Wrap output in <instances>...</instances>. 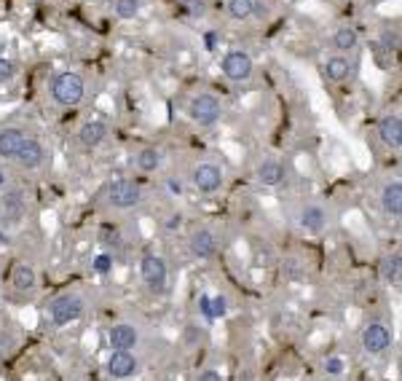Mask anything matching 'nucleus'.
Instances as JSON below:
<instances>
[{"mask_svg":"<svg viewBox=\"0 0 402 381\" xmlns=\"http://www.w3.org/2000/svg\"><path fill=\"white\" fill-rule=\"evenodd\" d=\"M86 311V301L81 293H62L51 301L49 317L54 328H65L70 322H78Z\"/></svg>","mask_w":402,"mask_h":381,"instance_id":"1","label":"nucleus"},{"mask_svg":"<svg viewBox=\"0 0 402 381\" xmlns=\"http://www.w3.org/2000/svg\"><path fill=\"white\" fill-rule=\"evenodd\" d=\"M330 221H333V212H330V207L325 201H306L298 209V226L311 236L325 234Z\"/></svg>","mask_w":402,"mask_h":381,"instance_id":"2","label":"nucleus"},{"mask_svg":"<svg viewBox=\"0 0 402 381\" xmlns=\"http://www.w3.org/2000/svg\"><path fill=\"white\" fill-rule=\"evenodd\" d=\"M84 78L78 73H60L57 78H54V84H51V97L57 99L60 105H65V108H75L81 99H84Z\"/></svg>","mask_w":402,"mask_h":381,"instance_id":"3","label":"nucleus"},{"mask_svg":"<svg viewBox=\"0 0 402 381\" xmlns=\"http://www.w3.org/2000/svg\"><path fill=\"white\" fill-rule=\"evenodd\" d=\"M188 113H191V118H194L199 126H212V123H218L220 116H223V102H220V97H215L212 92H201V94H196V97L191 99Z\"/></svg>","mask_w":402,"mask_h":381,"instance_id":"4","label":"nucleus"},{"mask_svg":"<svg viewBox=\"0 0 402 381\" xmlns=\"http://www.w3.org/2000/svg\"><path fill=\"white\" fill-rule=\"evenodd\" d=\"M191 180H194V185L201 194H215V191H220L223 180H225V170L218 161H199L194 167V172H191Z\"/></svg>","mask_w":402,"mask_h":381,"instance_id":"5","label":"nucleus"},{"mask_svg":"<svg viewBox=\"0 0 402 381\" xmlns=\"http://www.w3.org/2000/svg\"><path fill=\"white\" fill-rule=\"evenodd\" d=\"M140 274H143V282L147 285V290L153 295H159L167 290V260L161 255H143V263H140Z\"/></svg>","mask_w":402,"mask_h":381,"instance_id":"6","label":"nucleus"},{"mask_svg":"<svg viewBox=\"0 0 402 381\" xmlns=\"http://www.w3.org/2000/svg\"><path fill=\"white\" fill-rule=\"evenodd\" d=\"M143 188L134 180H116L108 188V204L113 209H132L143 201Z\"/></svg>","mask_w":402,"mask_h":381,"instance_id":"7","label":"nucleus"},{"mask_svg":"<svg viewBox=\"0 0 402 381\" xmlns=\"http://www.w3.org/2000/svg\"><path fill=\"white\" fill-rule=\"evenodd\" d=\"M140 341H143L140 328L132 325V322H118L108 331V344L113 352H132V349L140 346Z\"/></svg>","mask_w":402,"mask_h":381,"instance_id":"8","label":"nucleus"},{"mask_svg":"<svg viewBox=\"0 0 402 381\" xmlns=\"http://www.w3.org/2000/svg\"><path fill=\"white\" fill-rule=\"evenodd\" d=\"M359 341H362V349H365L367 355H384L391 346L389 325H384V322H370V325H365Z\"/></svg>","mask_w":402,"mask_h":381,"instance_id":"9","label":"nucleus"},{"mask_svg":"<svg viewBox=\"0 0 402 381\" xmlns=\"http://www.w3.org/2000/svg\"><path fill=\"white\" fill-rule=\"evenodd\" d=\"M223 73L236 84H242L252 75V57L247 51H228L223 57Z\"/></svg>","mask_w":402,"mask_h":381,"instance_id":"10","label":"nucleus"},{"mask_svg":"<svg viewBox=\"0 0 402 381\" xmlns=\"http://www.w3.org/2000/svg\"><path fill=\"white\" fill-rule=\"evenodd\" d=\"M108 373L113 379H132L134 373H140V357L134 352H110Z\"/></svg>","mask_w":402,"mask_h":381,"instance_id":"11","label":"nucleus"},{"mask_svg":"<svg viewBox=\"0 0 402 381\" xmlns=\"http://www.w3.org/2000/svg\"><path fill=\"white\" fill-rule=\"evenodd\" d=\"M188 250H191V255L199 260H207L215 255V250H218V239L215 234L209 231V228H196L191 239H188Z\"/></svg>","mask_w":402,"mask_h":381,"instance_id":"12","label":"nucleus"},{"mask_svg":"<svg viewBox=\"0 0 402 381\" xmlns=\"http://www.w3.org/2000/svg\"><path fill=\"white\" fill-rule=\"evenodd\" d=\"M381 209H384V215H389V218H400L402 215V183L400 177H394V180H386L384 188H381Z\"/></svg>","mask_w":402,"mask_h":381,"instance_id":"13","label":"nucleus"},{"mask_svg":"<svg viewBox=\"0 0 402 381\" xmlns=\"http://www.w3.org/2000/svg\"><path fill=\"white\" fill-rule=\"evenodd\" d=\"M378 137L386 148H400L402 145V118L400 113H386L378 121Z\"/></svg>","mask_w":402,"mask_h":381,"instance_id":"14","label":"nucleus"},{"mask_svg":"<svg viewBox=\"0 0 402 381\" xmlns=\"http://www.w3.org/2000/svg\"><path fill=\"white\" fill-rule=\"evenodd\" d=\"M284 175H287V170H284V164H281L279 159L266 156V159L257 161L255 177H257V183L260 185H279L281 180H284Z\"/></svg>","mask_w":402,"mask_h":381,"instance_id":"15","label":"nucleus"},{"mask_svg":"<svg viewBox=\"0 0 402 381\" xmlns=\"http://www.w3.org/2000/svg\"><path fill=\"white\" fill-rule=\"evenodd\" d=\"M13 159L19 161L25 170H38L43 161H46V148H43V143H38V140H27L22 143V148L16 150V156Z\"/></svg>","mask_w":402,"mask_h":381,"instance_id":"16","label":"nucleus"},{"mask_svg":"<svg viewBox=\"0 0 402 381\" xmlns=\"http://www.w3.org/2000/svg\"><path fill=\"white\" fill-rule=\"evenodd\" d=\"M11 285L16 293H33L38 285V274L30 263H19L11 274Z\"/></svg>","mask_w":402,"mask_h":381,"instance_id":"17","label":"nucleus"},{"mask_svg":"<svg viewBox=\"0 0 402 381\" xmlns=\"http://www.w3.org/2000/svg\"><path fill=\"white\" fill-rule=\"evenodd\" d=\"M108 137V126L105 121H86L81 129H78V143L84 148H97L102 140Z\"/></svg>","mask_w":402,"mask_h":381,"instance_id":"18","label":"nucleus"},{"mask_svg":"<svg viewBox=\"0 0 402 381\" xmlns=\"http://www.w3.org/2000/svg\"><path fill=\"white\" fill-rule=\"evenodd\" d=\"M352 73V60H349V54H335V57H328L325 60V75H328L330 81H346Z\"/></svg>","mask_w":402,"mask_h":381,"instance_id":"19","label":"nucleus"},{"mask_svg":"<svg viewBox=\"0 0 402 381\" xmlns=\"http://www.w3.org/2000/svg\"><path fill=\"white\" fill-rule=\"evenodd\" d=\"M22 143H25V135L19 129H3L0 132V156L3 159H13L16 150L22 148Z\"/></svg>","mask_w":402,"mask_h":381,"instance_id":"20","label":"nucleus"},{"mask_svg":"<svg viewBox=\"0 0 402 381\" xmlns=\"http://www.w3.org/2000/svg\"><path fill=\"white\" fill-rule=\"evenodd\" d=\"M381 280L389 285H397L400 282V274H402V260H400V253H389V255H384L381 258Z\"/></svg>","mask_w":402,"mask_h":381,"instance_id":"21","label":"nucleus"},{"mask_svg":"<svg viewBox=\"0 0 402 381\" xmlns=\"http://www.w3.org/2000/svg\"><path fill=\"white\" fill-rule=\"evenodd\" d=\"M333 46L338 54H349L359 46V35H357V30L354 27H341V30H335V35H333Z\"/></svg>","mask_w":402,"mask_h":381,"instance_id":"22","label":"nucleus"},{"mask_svg":"<svg viewBox=\"0 0 402 381\" xmlns=\"http://www.w3.org/2000/svg\"><path fill=\"white\" fill-rule=\"evenodd\" d=\"M0 209H3V218H6V223H19V221H22V215H25V201H22V197H19V194H6V197H3V204H0Z\"/></svg>","mask_w":402,"mask_h":381,"instance_id":"23","label":"nucleus"},{"mask_svg":"<svg viewBox=\"0 0 402 381\" xmlns=\"http://www.w3.org/2000/svg\"><path fill=\"white\" fill-rule=\"evenodd\" d=\"M134 161H137V170H143V172H156L161 164V150L153 145L140 148V153L134 156Z\"/></svg>","mask_w":402,"mask_h":381,"instance_id":"24","label":"nucleus"},{"mask_svg":"<svg viewBox=\"0 0 402 381\" xmlns=\"http://www.w3.org/2000/svg\"><path fill=\"white\" fill-rule=\"evenodd\" d=\"M228 13L236 22H244V19H250L255 13V0H231L228 3Z\"/></svg>","mask_w":402,"mask_h":381,"instance_id":"25","label":"nucleus"},{"mask_svg":"<svg viewBox=\"0 0 402 381\" xmlns=\"http://www.w3.org/2000/svg\"><path fill=\"white\" fill-rule=\"evenodd\" d=\"M113 11H116L118 19H134L137 11H140V0H116Z\"/></svg>","mask_w":402,"mask_h":381,"instance_id":"26","label":"nucleus"},{"mask_svg":"<svg viewBox=\"0 0 402 381\" xmlns=\"http://www.w3.org/2000/svg\"><path fill=\"white\" fill-rule=\"evenodd\" d=\"M381 46L386 51H397L400 49V33L397 30H384L381 33Z\"/></svg>","mask_w":402,"mask_h":381,"instance_id":"27","label":"nucleus"},{"mask_svg":"<svg viewBox=\"0 0 402 381\" xmlns=\"http://www.w3.org/2000/svg\"><path fill=\"white\" fill-rule=\"evenodd\" d=\"M13 73H16L13 62L6 60V57H0V84H3V81H9V78H13Z\"/></svg>","mask_w":402,"mask_h":381,"instance_id":"28","label":"nucleus"},{"mask_svg":"<svg viewBox=\"0 0 402 381\" xmlns=\"http://www.w3.org/2000/svg\"><path fill=\"white\" fill-rule=\"evenodd\" d=\"M325 370H328V373H333V376H341V373H343V360H341V357H330V360H325Z\"/></svg>","mask_w":402,"mask_h":381,"instance_id":"29","label":"nucleus"},{"mask_svg":"<svg viewBox=\"0 0 402 381\" xmlns=\"http://www.w3.org/2000/svg\"><path fill=\"white\" fill-rule=\"evenodd\" d=\"M167 188H169V194H172V197H180V194H183V191H185L183 180H177V177H169V180H167Z\"/></svg>","mask_w":402,"mask_h":381,"instance_id":"30","label":"nucleus"},{"mask_svg":"<svg viewBox=\"0 0 402 381\" xmlns=\"http://www.w3.org/2000/svg\"><path fill=\"white\" fill-rule=\"evenodd\" d=\"M196 381H223V376H220L218 370L207 368V370H201V373H199V379Z\"/></svg>","mask_w":402,"mask_h":381,"instance_id":"31","label":"nucleus"},{"mask_svg":"<svg viewBox=\"0 0 402 381\" xmlns=\"http://www.w3.org/2000/svg\"><path fill=\"white\" fill-rule=\"evenodd\" d=\"M188 6H191V11H204V0H191V3H188Z\"/></svg>","mask_w":402,"mask_h":381,"instance_id":"32","label":"nucleus"},{"mask_svg":"<svg viewBox=\"0 0 402 381\" xmlns=\"http://www.w3.org/2000/svg\"><path fill=\"white\" fill-rule=\"evenodd\" d=\"M108 266H110V255H102V258L97 260V269H99V271H105Z\"/></svg>","mask_w":402,"mask_h":381,"instance_id":"33","label":"nucleus"},{"mask_svg":"<svg viewBox=\"0 0 402 381\" xmlns=\"http://www.w3.org/2000/svg\"><path fill=\"white\" fill-rule=\"evenodd\" d=\"M180 223H183V218H180V215H172V218H169V226H172V228H174V226H180Z\"/></svg>","mask_w":402,"mask_h":381,"instance_id":"34","label":"nucleus"},{"mask_svg":"<svg viewBox=\"0 0 402 381\" xmlns=\"http://www.w3.org/2000/svg\"><path fill=\"white\" fill-rule=\"evenodd\" d=\"M0 274H3V266H0Z\"/></svg>","mask_w":402,"mask_h":381,"instance_id":"35","label":"nucleus"}]
</instances>
